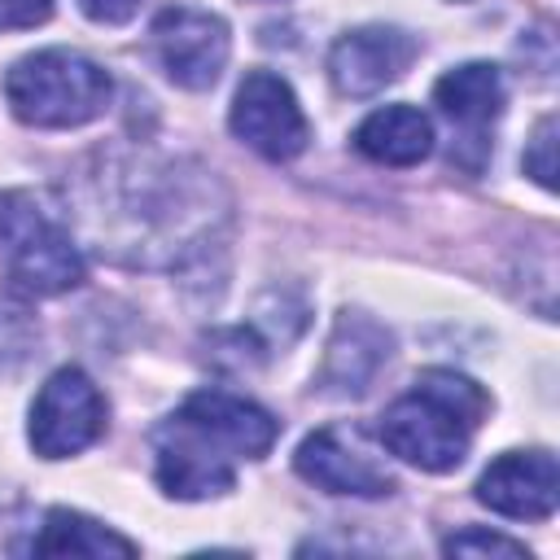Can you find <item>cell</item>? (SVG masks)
I'll list each match as a JSON object with an SVG mask.
<instances>
[{
  "label": "cell",
  "mask_w": 560,
  "mask_h": 560,
  "mask_svg": "<svg viewBox=\"0 0 560 560\" xmlns=\"http://www.w3.org/2000/svg\"><path fill=\"white\" fill-rule=\"evenodd\" d=\"M280 424L249 398L223 389H197L153 429L158 486L171 499H214L232 490L236 459H262Z\"/></svg>",
  "instance_id": "1"
},
{
  "label": "cell",
  "mask_w": 560,
  "mask_h": 560,
  "mask_svg": "<svg viewBox=\"0 0 560 560\" xmlns=\"http://www.w3.org/2000/svg\"><path fill=\"white\" fill-rule=\"evenodd\" d=\"M490 398L486 389L451 368H429L416 385L394 398L381 416V442L416 464L420 472H451L464 464L477 424L486 420Z\"/></svg>",
  "instance_id": "2"
},
{
  "label": "cell",
  "mask_w": 560,
  "mask_h": 560,
  "mask_svg": "<svg viewBox=\"0 0 560 560\" xmlns=\"http://www.w3.org/2000/svg\"><path fill=\"white\" fill-rule=\"evenodd\" d=\"M109 74L70 48H44L9 66L4 101L26 127H83L109 105Z\"/></svg>",
  "instance_id": "3"
},
{
  "label": "cell",
  "mask_w": 560,
  "mask_h": 560,
  "mask_svg": "<svg viewBox=\"0 0 560 560\" xmlns=\"http://www.w3.org/2000/svg\"><path fill=\"white\" fill-rule=\"evenodd\" d=\"M149 44H153V57L166 70V79L175 88H188V92L214 88V79L228 66V52H232L228 22L219 13H206V9H192V4L162 9L153 18Z\"/></svg>",
  "instance_id": "4"
},
{
  "label": "cell",
  "mask_w": 560,
  "mask_h": 560,
  "mask_svg": "<svg viewBox=\"0 0 560 560\" xmlns=\"http://www.w3.org/2000/svg\"><path fill=\"white\" fill-rule=\"evenodd\" d=\"M105 433V398L79 368H57L31 402V446L44 459H66Z\"/></svg>",
  "instance_id": "5"
},
{
  "label": "cell",
  "mask_w": 560,
  "mask_h": 560,
  "mask_svg": "<svg viewBox=\"0 0 560 560\" xmlns=\"http://www.w3.org/2000/svg\"><path fill=\"white\" fill-rule=\"evenodd\" d=\"M236 140H245L267 162H289L306 149L311 127L293 96V88L271 70H249L236 88L232 114H228Z\"/></svg>",
  "instance_id": "6"
},
{
  "label": "cell",
  "mask_w": 560,
  "mask_h": 560,
  "mask_svg": "<svg viewBox=\"0 0 560 560\" xmlns=\"http://www.w3.org/2000/svg\"><path fill=\"white\" fill-rule=\"evenodd\" d=\"M4 241H9V280H13V289H22L31 298H52V293H66L83 280V254L44 214L9 210L4 214Z\"/></svg>",
  "instance_id": "7"
},
{
  "label": "cell",
  "mask_w": 560,
  "mask_h": 560,
  "mask_svg": "<svg viewBox=\"0 0 560 560\" xmlns=\"http://www.w3.org/2000/svg\"><path fill=\"white\" fill-rule=\"evenodd\" d=\"M293 468L302 481H311L315 490L328 494H354V499H381L394 494V477L385 472V464H376L354 433L346 429H315L302 438Z\"/></svg>",
  "instance_id": "8"
},
{
  "label": "cell",
  "mask_w": 560,
  "mask_h": 560,
  "mask_svg": "<svg viewBox=\"0 0 560 560\" xmlns=\"http://www.w3.org/2000/svg\"><path fill=\"white\" fill-rule=\"evenodd\" d=\"M477 499L512 521H547L560 499V468L551 451H508L499 455L481 481Z\"/></svg>",
  "instance_id": "9"
},
{
  "label": "cell",
  "mask_w": 560,
  "mask_h": 560,
  "mask_svg": "<svg viewBox=\"0 0 560 560\" xmlns=\"http://www.w3.org/2000/svg\"><path fill=\"white\" fill-rule=\"evenodd\" d=\"M416 61V39L398 26H359L341 35L328 52V79L341 96H372L385 83L402 79Z\"/></svg>",
  "instance_id": "10"
},
{
  "label": "cell",
  "mask_w": 560,
  "mask_h": 560,
  "mask_svg": "<svg viewBox=\"0 0 560 560\" xmlns=\"http://www.w3.org/2000/svg\"><path fill=\"white\" fill-rule=\"evenodd\" d=\"M433 105L451 118V127H459V144L451 149V162H459L464 149H477V162H481L490 149L486 131L503 109V74L486 61L455 66L433 83Z\"/></svg>",
  "instance_id": "11"
},
{
  "label": "cell",
  "mask_w": 560,
  "mask_h": 560,
  "mask_svg": "<svg viewBox=\"0 0 560 560\" xmlns=\"http://www.w3.org/2000/svg\"><path fill=\"white\" fill-rule=\"evenodd\" d=\"M389 332L363 315V311H346L337 319V332L328 341L324 368H319V385L332 394H363L368 381L376 376V368L389 359Z\"/></svg>",
  "instance_id": "12"
},
{
  "label": "cell",
  "mask_w": 560,
  "mask_h": 560,
  "mask_svg": "<svg viewBox=\"0 0 560 560\" xmlns=\"http://www.w3.org/2000/svg\"><path fill=\"white\" fill-rule=\"evenodd\" d=\"M354 149L381 166H416L433 153V122L416 105H385L354 127Z\"/></svg>",
  "instance_id": "13"
},
{
  "label": "cell",
  "mask_w": 560,
  "mask_h": 560,
  "mask_svg": "<svg viewBox=\"0 0 560 560\" xmlns=\"http://www.w3.org/2000/svg\"><path fill=\"white\" fill-rule=\"evenodd\" d=\"M35 556H136V542L105 529L101 521L70 512V508H52L39 538L31 542Z\"/></svg>",
  "instance_id": "14"
},
{
  "label": "cell",
  "mask_w": 560,
  "mask_h": 560,
  "mask_svg": "<svg viewBox=\"0 0 560 560\" xmlns=\"http://www.w3.org/2000/svg\"><path fill=\"white\" fill-rule=\"evenodd\" d=\"M446 556H503V560H529V547L508 538V534H494V529H459L442 542Z\"/></svg>",
  "instance_id": "15"
},
{
  "label": "cell",
  "mask_w": 560,
  "mask_h": 560,
  "mask_svg": "<svg viewBox=\"0 0 560 560\" xmlns=\"http://www.w3.org/2000/svg\"><path fill=\"white\" fill-rule=\"evenodd\" d=\"M525 175L542 188H556V118L547 114L534 136H529V149H525Z\"/></svg>",
  "instance_id": "16"
},
{
  "label": "cell",
  "mask_w": 560,
  "mask_h": 560,
  "mask_svg": "<svg viewBox=\"0 0 560 560\" xmlns=\"http://www.w3.org/2000/svg\"><path fill=\"white\" fill-rule=\"evenodd\" d=\"M52 0H0V31H26L48 22Z\"/></svg>",
  "instance_id": "17"
},
{
  "label": "cell",
  "mask_w": 560,
  "mask_h": 560,
  "mask_svg": "<svg viewBox=\"0 0 560 560\" xmlns=\"http://www.w3.org/2000/svg\"><path fill=\"white\" fill-rule=\"evenodd\" d=\"M140 4H144V0H79V9H83L92 22H101V26H122V22H131V18L140 13Z\"/></svg>",
  "instance_id": "18"
}]
</instances>
